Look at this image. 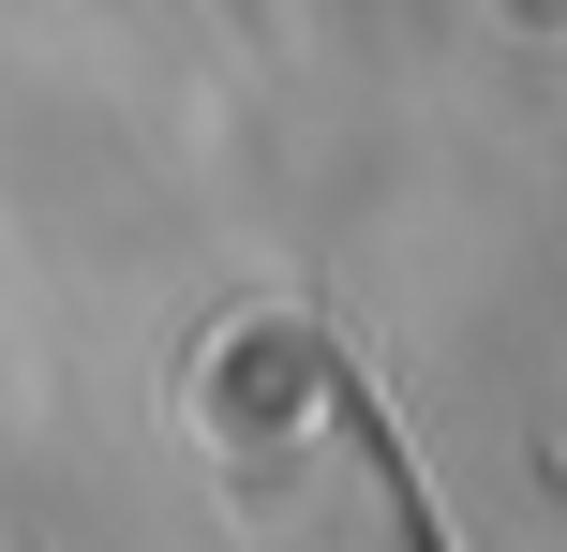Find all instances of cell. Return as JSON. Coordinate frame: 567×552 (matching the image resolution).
<instances>
[{"mask_svg": "<svg viewBox=\"0 0 567 552\" xmlns=\"http://www.w3.org/2000/svg\"><path fill=\"white\" fill-rule=\"evenodd\" d=\"M359 448H373V478H389V523H403V552H463L449 523H433V493H419V464H403V448H389V418H373V404H359Z\"/></svg>", "mask_w": 567, "mask_h": 552, "instance_id": "cell-1", "label": "cell"}]
</instances>
